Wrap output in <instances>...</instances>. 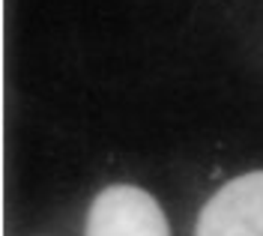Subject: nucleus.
Segmentation results:
<instances>
[{
	"label": "nucleus",
	"instance_id": "obj_1",
	"mask_svg": "<svg viewBox=\"0 0 263 236\" xmlns=\"http://www.w3.org/2000/svg\"><path fill=\"white\" fill-rule=\"evenodd\" d=\"M84 236H171L159 201L138 186H108L87 212Z\"/></svg>",
	"mask_w": 263,
	"mask_h": 236
},
{
	"label": "nucleus",
	"instance_id": "obj_2",
	"mask_svg": "<svg viewBox=\"0 0 263 236\" xmlns=\"http://www.w3.org/2000/svg\"><path fill=\"white\" fill-rule=\"evenodd\" d=\"M195 236H263V170L218 188L197 215Z\"/></svg>",
	"mask_w": 263,
	"mask_h": 236
}]
</instances>
